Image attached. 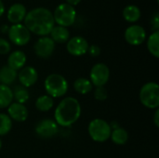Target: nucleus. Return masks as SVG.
Returning a JSON list of instances; mask_svg holds the SVG:
<instances>
[{"instance_id": "1", "label": "nucleus", "mask_w": 159, "mask_h": 158, "mask_svg": "<svg viewBox=\"0 0 159 158\" xmlns=\"http://www.w3.org/2000/svg\"><path fill=\"white\" fill-rule=\"evenodd\" d=\"M24 25L27 29L38 35L46 36L55 25L53 13L46 7H34L26 13Z\"/></svg>"}, {"instance_id": "2", "label": "nucleus", "mask_w": 159, "mask_h": 158, "mask_svg": "<svg viewBox=\"0 0 159 158\" xmlns=\"http://www.w3.org/2000/svg\"><path fill=\"white\" fill-rule=\"evenodd\" d=\"M80 115V103L73 97L64 98L56 107L54 113L55 122L61 127H71L79 119Z\"/></svg>"}, {"instance_id": "3", "label": "nucleus", "mask_w": 159, "mask_h": 158, "mask_svg": "<svg viewBox=\"0 0 159 158\" xmlns=\"http://www.w3.org/2000/svg\"><path fill=\"white\" fill-rule=\"evenodd\" d=\"M47 95L51 98H60L66 94L68 90L67 80L59 74H51L47 76L44 82Z\"/></svg>"}, {"instance_id": "4", "label": "nucleus", "mask_w": 159, "mask_h": 158, "mask_svg": "<svg viewBox=\"0 0 159 158\" xmlns=\"http://www.w3.org/2000/svg\"><path fill=\"white\" fill-rule=\"evenodd\" d=\"M88 131L94 142H104L110 138L112 127L107 123V121L101 118H95L89 124Z\"/></svg>"}, {"instance_id": "5", "label": "nucleus", "mask_w": 159, "mask_h": 158, "mask_svg": "<svg viewBox=\"0 0 159 158\" xmlns=\"http://www.w3.org/2000/svg\"><path fill=\"white\" fill-rule=\"evenodd\" d=\"M140 101L142 104L149 109H158L159 87L156 82L144 84L140 90Z\"/></svg>"}, {"instance_id": "6", "label": "nucleus", "mask_w": 159, "mask_h": 158, "mask_svg": "<svg viewBox=\"0 0 159 158\" xmlns=\"http://www.w3.org/2000/svg\"><path fill=\"white\" fill-rule=\"evenodd\" d=\"M54 21L61 26H70L76 19V10L74 6L67 3H62L57 6L53 13Z\"/></svg>"}, {"instance_id": "7", "label": "nucleus", "mask_w": 159, "mask_h": 158, "mask_svg": "<svg viewBox=\"0 0 159 158\" xmlns=\"http://www.w3.org/2000/svg\"><path fill=\"white\" fill-rule=\"evenodd\" d=\"M9 40L17 46H24L31 39V32L22 23L12 24L7 31Z\"/></svg>"}, {"instance_id": "8", "label": "nucleus", "mask_w": 159, "mask_h": 158, "mask_svg": "<svg viewBox=\"0 0 159 158\" xmlns=\"http://www.w3.org/2000/svg\"><path fill=\"white\" fill-rule=\"evenodd\" d=\"M90 82L95 87H104L110 78V70L104 63H96L90 70Z\"/></svg>"}, {"instance_id": "9", "label": "nucleus", "mask_w": 159, "mask_h": 158, "mask_svg": "<svg viewBox=\"0 0 159 158\" xmlns=\"http://www.w3.org/2000/svg\"><path fill=\"white\" fill-rule=\"evenodd\" d=\"M34 49L35 54L42 58L48 59L49 58L55 49V42L48 36H41L39 39L36 40L34 46Z\"/></svg>"}, {"instance_id": "10", "label": "nucleus", "mask_w": 159, "mask_h": 158, "mask_svg": "<svg viewBox=\"0 0 159 158\" xmlns=\"http://www.w3.org/2000/svg\"><path fill=\"white\" fill-rule=\"evenodd\" d=\"M146 38V32L141 25H131L125 31L126 41L132 46H139L144 42Z\"/></svg>"}, {"instance_id": "11", "label": "nucleus", "mask_w": 159, "mask_h": 158, "mask_svg": "<svg viewBox=\"0 0 159 158\" xmlns=\"http://www.w3.org/2000/svg\"><path fill=\"white\" fill-rule=\"evenodd\" d=\"M67 51L73 56H82L88 52L89 43L82 36H74L69 38L66 45Z\"/></svg>"}, {"instance_id": "12", "label": "nucleus", "mask_w": 159, "mask_h": 158, "mask_svg": "<svg viewBox=\"0 0 159 158\" xmlns=\"http://www.w3.org/2000/svg\"><path fill=\"white\" fill-rule=\"evenodd\" d=\"M35 132L39 137L48 139L58 132V125L52 119H43L35 126Z\"/></svg>"}, {"instance_id": "13", "label": "nucleus", "mask_w": 159, "mask_h": 158, "mask_svg": "<svg viewBox=\"0 0 159 158\" xmlns=\"http://www.w3.org/2000/svg\"><path fill=\"white\" fill-rule=\"evenodd\" d=\"M20 85L24 88H30L34 86L38 80V73L32 66H26L20 70L18 76Z\"/></svg>"}, {"instance_id": "14", "label": "nucleus", "mask_w": 159, "mask_h": 158, "mask_svg": "<svg viewBox=\"0 0 159 158\" xmlns=\"http://www.w3.org/2000/svg\"><path fill=\"white\" fill-rule=\"evenodd\" d=\"M26 13L27 10L24 5L21 3H15L11 5L7 10V20L13 24L20 23L24 20Z\"/></svg>"}, {"instance_id": "15", "label": "nucleus", "mask_w": 159, "mask_h": 158, "mask_svg": "<svg viewBox=\"0 0 159 158\" xmlns=\"http://www.w3.org/2000/svg\"><path fill=\"white\" fill-rule=\"evenodd\" d=\"M7 113L10 119L17 122H24L28 117V110L25 105L18 102H12L7 107Z\"/></svg>"}, {"instance_id": "16", "label": "nucleus", "mask_w": 159, "mask_h": 158, "mask_svg": "<svg viewBox=\"0 0 159 158\" xmlns=\"http://www.w3.org/2000/svg\"><path fill=\"white\" fill-rule=\"evenodd\" d=\"M26 55L21 50H15L11 52L7 58V66L14 69L15 71L20 70L26 63Z\"/></svg>"}, {"instance_id": "17", "label": "nucleus", "mask_w": 159, "mask_h": 158, "mask_svg": "<svg viewBox=\"0 0 159 158\" xmlns=\"http://www.w3.org/2000/svg\"><path fill=\"white\" fill-rule=\"evenodd\" d=\"M50 38L55 43H65L70 38V32L67 27L61 25H54V27L50 31Z\"/></svg>"}, {"instance_id": "18", "label": "nucleus", "mask_w": 159, "mask_h": 158, "mask_svg": "<svg viewBox=\"0 0 159 158\" xmlns=\"http://www.w3.org/2000/svg\"><path fill=\"white\" fill-rule=\"evenodd\" d=\"M18 73L14 69L10 68L7 65L2 66L0 68V83L1 85L9 86L15 82L17 79Z\"/></svg>"}, {"instance_id": "19", "label": "nucleus", "mask_w": 159, "mask_h": 158, "mask_svg": "<svg viewBox=\"0 0 159 158\" xmlns=\"http://www.w3.org/2000/svg\"><path fill=\"white\" fill-rule=\"evenodd\" d=\"M13 101L12 89L8 86L0 84V109L8 107Z\"/></svg>"}, {"instance_id": "20", "label": "nucleus", "mask_w": 159, "mask_h": 158, "mask_svg": "<svg viewBox=\"0 0 159 158\" xmlns=\"http://www.w3.org/2000/svg\"><path fill=\"white\" fill-rule=\"evenodd\" d=\"M112 142L117 145H124L129 140V133L123 128H116L110 135Z\"/></svg>"}, {"instance_id": "21", "label": "nucleus", "mask_w": 159, "mask_h": 158, "mask_svg": "<svg viewBox=\"0 0 159 158\" xmlns=\"http://www.w3.org/2000/svg\"><path fill=\"white\" fill-rule=\"evenodd\" d=\"M123 17L127 21L135 22L141 17V10L135 5H128L123 9Z\"/></svg>"}, {"instance_id": "22", "label": "nucleus", "mask_w": 159, "mask_h": 158, "mask_svg": "<svg viewBox=\"0 0 159 158\" xmlns=\"http://www.w3.org/2000/svg\"><path fill=\"white\" fill-rule=\"evenodd\" d=\"M92 87H93V85L91 84L90 80L84 78V77L77 78L74 83L75 90L81 95H85V94L89 93L92 90Z\"/></svg>"}, {"instance_id": "23", "label": "nucleus", "mask_w": 159, "mask_h": 158, "mask_svg": "<svg viewBox=\"0 0 159 158\" xmlns=\"http://www.w3.org/2000/svg\"><path fill=\"white\" fill-rule=\"evenodd\" d=\"M54 105L53 98L48 95L39 96L35 101V108L40 112H48Z\"/></svg>"}, {"instance_id": "24", "label": "nucleus", "mask_w": 159, "mask_h": 158, "mask_svg": "<svg viewBox=\"0 0 159 158\" xmlns=\"http://www.w3.org/2000/svg\"><path fill=\"white\" fill-rule=\"evenodd\" d=\"M147 48L156 58L159 57V31L152 33L147 40Z\"/></svg>"}, {"instance_id": "25", "label": "nucleus", "mask_w": 159, "mask_h": 158, "mask_svg": "<svg viewBox=\"0 0 159 158\" xmlns=\"http://www.w3.org/2000/svg\"><path fill=\"white\" fill-rule=\"evenodd\" d=\"M12 94H13V100H15L16 102L21 103V104L28 102L30 98L29 91L26 89V88L22 86H16L14 89L12 90Z\"/></svg>"}, {"instance_id": "26", "label": "nucleus", "mask_w": 159, "mask_h": 158, "mask_svg": "<svg viewBox=\"0 0 159 158\" xmlns=\"http://www.w3.org/2000/svg\"><path fill=\"white\" fill-rule=\"evenodd\" d=\"M12 128V120L7 114H0V136L7 135Z\"/></svg>"}, {"instance_id": "27", "label": "nucleus", "mask_w": 159, "mask_h": 158, "mask_svg": "<svg viewBox=\"0 0 159 158\" xmlns=\"http://www.w3.org/2000/svg\"><path fill=\"white\" fill-rule=\"evenodd\" d=\"M107 90L104 87H98L94 91V97L98 101H105L107 99Z\"/></svg>"}, {"instance_id": "28", "label": "nucleus", "mask_w": 159, "mask_h": 158, "mask_svg": "<svg viewBox=\"0 0 159 158\" xmlns=\"http://www.w3.org/2000/svg\"><path fill=\"white\" fill-rule=\"evenodd\" d=\"M11 49L10 43L5 39L0 37V54H7Z\"/></svg>"}, {"instance_id": "29", "label": "nucleus", "mask_w": 159, "mask_h": 158, "mask_svg": "<svg viewBox=\"0 0 159 158\" xmlns=\"http://www.w3.org/2000/svg\"><path fill=\"white\" fill-rule=\"evenodd\" d=\"M88 51H89V55L92 56V57H98V56L101 54V48H100V47H98L97 45L89 46Z\"/></svg>"}, {"instance_id": "30", "label": "nucleus", "mask_w": 159, "mask_h": 158, "mask_svg": "<svg viewBox=\"0 0 159 158\" xmlns=\"http://www.w3.org/2000/svg\"><path fill=\"white\" fill-rule=\"evenodd\" d=\"M151 24H152V28L154 30V32L158 31L159 29V15L158 12H156L151 19Z\"/></svg>"}, {"instance_id": "31", "label": "nucleus", "mask_w": 159, "mask_h": 158, "mask_svg": "<svg viewBox=\"0 0 159 158\" xmlns=\"http://www.w3.org/2000/svg\"><path fill=\"white\" fill-rule=\"evenodd\" d=\"M154 123H155L156 127H159V109H157V111L155 112V115H154Z\"/></svg>"}, {"instance_id": "32", "label": "nucleus", "mask_w": 159, "mask_h": 158, "mask_svg": "<svg viewBox=\"0 0 159 158\" xmlns=\"http://www.w3.org/2000/svg\"><path fill=\"white\" fill-rule=\"evenodd\" d=\"M66 1H67V4L72 5V6H75L77 4H79L81 0H66Z\"/></svg>"}, {"instance_id": "33", "label": "nucleus", "mask_w": 159, "mask_h": 158, "mask_svg": "<svg viewBox=\"0 0 159 158\" xmlns=\"http://www.w3.org/2000/svg\"><path fill=\"white\" fill-rule=\"evenodd\" d=\"M5 12V6L2 0H0V16L3 15V13Z\"/></svg>"}, {"instance_id": "34", "label": "nucleus", "mask_w": 159, "mask_h": 158, "mask_svg": "<svg viewBox=\"0 0 159 158\" xmlns=\"http://www.w3.org/2000/svg\"><path fill=\"white\" fill-rule=\"evenodd\" d=\"M1 148H2V141L0 139V150H1Z\"/></svg>"}]
</instances>
